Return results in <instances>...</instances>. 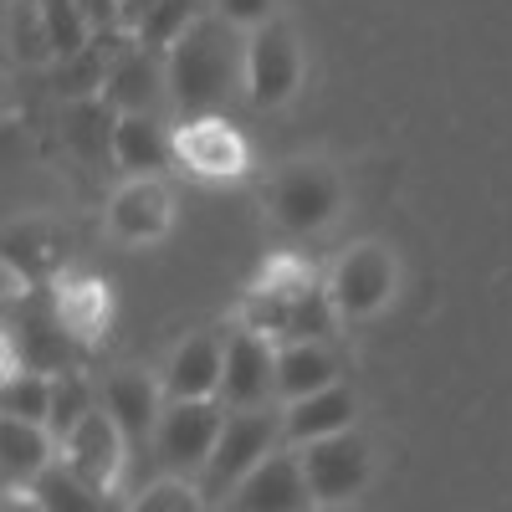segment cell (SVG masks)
<instances>
[{"instance_id":"6da1fadb","label":"cell","mask_w":512,"mask_h":512,"mask_svg":"<svg viewBox=\"0 0 512 512\" xmlns=\"http://www.w3.org/2000/svg\"><path fill=\"white\" fill-rule=\"evenodd\" d=\"M164 77L169 98L185 118H210L231 103L236 88H246V41L236 36L231 21L210 11L164 52Z\"/></svg>"},{"instance_id":"7a4b0ae2","label":"cell","mask_w":512,"mask_h":512,"mask_svg":"<svg viewBox=\"0 0 512 512\" xmlns=\"http://www.w3.org/2000/svg\"><path fill=\"white\" fill-rule=\"evenodd\" d=\"M395 287H400V262H395V251L390 246H379V241H359L349 246L344 256L333 262L323 292H328V303L338 318H374L395 303Z\"/></svg>"},{"instance_id":"3957f363","label":"cell","mask_w":512,"mask_h":512,"mask_svg":"<svg viewBox=\"0 0 512 512\" xmlns=\"http://www.w3.org/2000/svg\"><path fill=\"white\" fill-rule=\"evenodd\" d=\"M226 405L221 400H169L164 405V420L154 431V451H159V466L169 477H195L210 466L221 446V431H226Z\"/></svg>"},{"instance_id":"277c9868","label":"cell","mask_w":512,"mask_h":512,"mask_svg":"<svg viewBox=\"0 0 512 512\" xmlns=\"http://www.w3.org/2000/svg\"><path fill=\"white\" fill-rule=\"evenodd\" d=\"M338 205H344V185L323 159H292L282 175L272 180V221L287 236H313L323 231Z\"/></svg>"},{"instance_id":"5b68a950","label":"cell","mask_w":512,"mask_h":512,"mask_svg":"<svg viewBox=\"0 0 512 512\" xmlns=\"http://www.w3.org/2000/svg\"><path fill=\"white\" fill-rule=\"evenodd\" d=\"M277 451H282V415L277 410H231L221 446L205 466V487L210 492H236L256 466Z\"/></svg>"},{"instance_id":"8992f818","label":"cell","mask_w":512,"mask_h":512,"mask_svg":"<svg viewBox=\"0 0 512 512\" xmlns=\"http://www.w3.org/2000/svg\"><path fill=\"white\" fill-rule=\"evenodd\" d=\"M303 82V47L287 21H267L246 36V98L251 108H287Z\"/></svg>"},{"instance_id":"52a82bcc","label":"cell","mask_w":512,"mask_h":512,"mask_svg":"<svg viewBox=\"0 0 512 512\" xmlns=\"http://www.w3.org/2000/svg\"><path fill=\"white\" fill-rule=\"evenodd\" d=\"M297 456H303V472H308V487H313V502H318V507H344V502H354V497L369 487V472H374L369 441H364L359 431L313 441V446H303Z\"/></svg>"},{"instance_id":"ba28073f","label":"cell","mask_w":512,"mask_h":512,"mask_svg":"<svg viewBox=\"0 0 512 512\" xmlns=\"http://www.w3.org/2000/svg\"><path fill=\"white\" fill-rule=\"evenodd\" d=\"M175 159L200 180H236L246 175L251 149L221 113H210V118H185L175 128Z\"/></svg>"},{"instance_id":"9c48e42d","label":"cell","mask_w":512,"mask_h":512,"mask_svg":"<svg viewBox=\"0 0 512 512\" xmlns=\"http://www.w3.org/2000/svg\"><path fill=\"white\" fill-rule=\"evenodd\" d=\"M277 395V349L267 333L256 328H236L226 338V384L221 400L231 410H262Z\"/></svg>"},{"instance_id":"30bf717a","label":"cell","mask_w":512,"mask_h":512,"mask_svg":"<svg viewBox=\"0 0 512 512\" xmlns=\"http://www.w3.org/2000/svg\"><path fill=\"white\" fill-rule=\"evenodd\" d=\"M231 507L236 512H308V507H318L313 487H308V472H303V456H297V451L267 456L231 492Z\"/></svg>"},{"instance_id":"8fae6325","label":"cell","mask_w":512,"mask_h":512,"mask_svg":"<svg viewBox=\"0 0 512 512\" xmlns=\"http://www.w3.org/2000/svg\"><path fill=\"white\" fill-rule=\"evenodd\" d=\"M123 456H128V441H123V431L113 425V415H108L103 405L62 441V461H67L93 492H113V482L123 477Z\"/></svg>"},{"instance_id":"7c38bea8","label":"cell","mask_w":512,"mask_h":512,"mask_svg":"<svg viewBox=\"0 0 512 512\" xmlns=\"http://www.w3.org/2000/svg\"><path fill=\"white\" fill-rule=\"evenodd\" d=\"M175 226V200H169L164 180H128L113 190L108 200V231L128 246H149L159 236H169Z\"/></svg>"},{"instance_id":"4fadbf2b","label":"cell","mask_w":512,"mask_h":512,"mask_svg":"<svg viewBox=\"0 0 512 512\" xmlns=\"http://www.w3.org/2000/svg\"><path fill=\"white\" fill-rule=\"evenodd\" d=\"M164 384H154L149 374L139 369H123V374H108L103 379V410L113 415V425L123 431L128 446H139L144 436L159 431V420H164Z\"/></svg>"},{"instance_id":"5bb4252c","label":"cell","mask_w":512,"mask_h":512,"mask_svg":"<svg viewBox=\"0 0 512 512\" xmlns=\"http://www.w3.org/2000/svg\"><path fill=\"white\" fill-rule=\"evenodd\" d=\"M226 384V344L210 333H195L169 354L164 369V400H221Z\"/></svg>"},{"instance_id":"9a60e30c","label":"cell","mask_w":512,"mask_h":512,"mask_svg":"<svg viewBox=\"0 0 512 512\" xmlns=\"http://www.w3.org/2000/svg\"><path fill=\"white\" fill-rule=\"evenodd\" d=\"M108 154L118 159V169L128 180H159L175 164V134L149 113H118Z\"/></svg>"},{"instance_id":"2e32d148","label":"cell","mask_w":512,"mask_h":512,"mask_svg":"<svg viewBox=\"0 0 512 512\" xmlns=\"http://www.w3.org/2000/svg\"><path fill=\"white\" fill-rule=\"evenodd\" d=\"M169 98V77H164V62L144 47H128L113 67H108V82H103V103L118 113H149Z\"/></svg>"},{"instance_id":"e0dca14e","label":"cell","mask_w":512,"mask_h":512,"mask_svg":"<svg viewBox=\"0 0 512 512\" xmlns=\"http://www.w3.org/2000/svg\"><path fill=\"white\" fill-rule=\"evenodd\" d=\"M52 451H57V436L47 425H26V420L0 415V487L6 492L36 487L57 466Z\"/></svg>"},{"instance_id":"ac0fdd59","label":"cell","mask_w":512,"mask_h":512,"mask_svg":"<svg viewBox=\"0 0 512 512\" xmlns=\"http://www.w3.org/2000/svg\"><path fill=\"white\" fill-rule=\"evenodd\" d=\"M354 410H359V395L349 390V384H333V390H323V395L282 405V441L303 451L313 441L344 436V431H354Z\"/></svg>"},{"instance_id":"d6986e66","label":"cell","mask_w":512,"mask_h":512,"mask_svg":"<svg viewBox=\"0 0 512 512\" xmlns=\"http://www.w3.org/2000/svg\"><path fill=\"white\" fill-rule=\"evenodd\" d=\"M333 384H338V364L323 344H282L277 349V400L282 405L323 395Z\"/></svg>"},{"instance_id":"ffe728a7","label":"cell","mask_w":512,"mask_h":512,"mask_svg":"<svg viewBox=\"0 0 512 512\" xmlns=\"http://www.w3.org/2000/svg\"><path fill=\"white\" fill-rule=\"evenodd\" d=\"M52 400H57V374H36V369H6L0 379V410L26 425H47L52 431Z\"/></svg>"},{"instance_id":"44dd1931","label":"cell","mask_w":512,"mask_h":512,"mask_svg":"<svg viewBox=\"0 0 512 512\" xmlns=\"http://www.w3.org/2000/svg\"><path fill=\"white\" fill-rule=\"evenodd\" d=\"M41 36L62 62H77L93 47V21L82 11V0H41Z\"/></svg>"},{"instance_id":"7402d4cb","label":"cell","mask_w":512,"mask_h":512,"mask_svg":"<svg viewBox=\"0 0 512 512\" xmlns=\"http://www.w3.org/2000/svg\"><path fill=\"white\" fill-rule=\"evenodd\" d=\"M31 492L41 497V507H47V512H103V492H93L67 461H57Z\"/></svg>"},{"instance_id":"603a6c76","label":"cell","mask_w":512,"mask_h":512,"mask_svg":"<svg viewBox=\"0 0 512 512\" xmlns=\"http://www.w3.org/2000/svg\"><path fill=\"white\" fill-rule=\"evenodd\" d=\"M57 318L67 323V333H98L108 323V292H98V282H82V287H62L57 297Z\"/></svg>"},{"instance_id":"cb8c5ba5","label":"cell","mask_w":512,"mask_h":512,"mask_svg":"<svg viewBox=\"0 0 512 512\" xmlns=\"http://www.w3.org/2000/svg\"><path fill=\"white\" fill-rule=\"evenodd\" d=\"M128 512H205V492L190 477H159L128 502Z\"/></svg>"},{"instance_id":"d4e9b609","label":"cell","mask_w":512,"mask_h":512,"mask_svg":"<svg viewBox=\"0 0 512 512\" xmlns=\"http://www.w3.org/2000/svg\"><path fill=\"white\" fill-rule=\"evenodd\" d=\"M103 400H93V390L77 374H57V400H52V436L67 441L82 420H88Z\"/></svg>"},{"instance_id":"484cf974","label":"cell","mask_w":512,"mask_h":512,"mask_svg":"<svg viewBox=\"0 0 512 512\" xmlns=\"http://www.w3.org/2000/svg\"><path fill=\"white\" fill-rule=\"evenodd\" d=\"M210 11L251 36V31H262L267 21H277V0H210Z\"/></svg>"},{"instance_id":"4316f807","label":"cell","mask_w":512,"mask_h":512,"mask_svg":"<svg viewBox=\"0 0 512 512\" xmlns=\"http://www.w3.org/2000/svg\"><path fill=\"white\" fill-rule=\"evenodd\" d=\"M0 512H47V507H41V497H36L31 487H21V492L0 497Z\"/></svg>"}]
</instances>
